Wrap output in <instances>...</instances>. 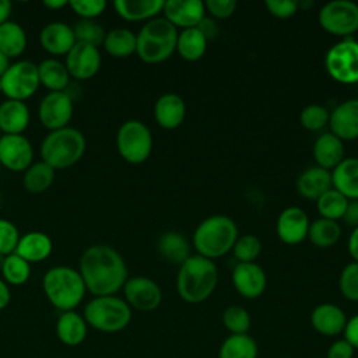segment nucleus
<instances>
[{
	"mask_svg": "<svg viewBox=\"0 0 358 358\" xmlns=\"http://www.w3.org/2000/svg\"><path fill=\"white\" fill-rule=\"evenodd\" d=\"M116 148L126 162L143 164L151 155L152 134L141 120H126L116 133Z\"/></svg>",
	"mask_w": 358,
	"mask_h": 358,
	"instance_id": "nucleus-8",
	"label": "nucleus"
},
{
	"mask_svg": "<svg viewBox=\"0 0 358 358\" xmlns=\"http://www.w3.org/2000/svg\"><path fill=\"white\" fill-rule=\"evenodd\" d=\"M341 295L351 302H358V262H351L344 266L338 278Z\"/></svg>",
	"mask_w": 358,
	"mask_h": 358,
	"instance_id": "nucleus-44",
	"label": "nucleus"
},
{
	"mask_svg": "<svg viewBox=\"0 0 358 358\" xmlns=\"http://www.w3.org/2000/svg\"><path fill=\"white\" fill-rule=\"evenodd\" d=\"M0 169H1V165H0Z\"/></svg>",
	"mask_w": 358,
	"mask_h": 358,
	"instance_id": "nucleus-61",
	"label": "nucleus"
},
{
	"mask_svg": "<svg viewBox=\"0 0 358 358\" xmlns=\"http://www.w3.org/2000/svg\"><path fill=\"white\" fill-rule=\"evenodd\" d=\"M357 42H358V41H357Z\"/></svg>",
	"mask_w": 358,
	"mask_h": 358,
	"instance_id": "nucleus-62",
	"label": "nucleus"
},
{
	"mask_svg": "<svg viewBox=\"0 0 358 358\" xmlns=\"http://www.w3.org/2000/svg\"><path fill=\"white\" fill-rule=\"evenodd\" d=\"M330 133L341 141L358 138V98L345 99L338 103L329 117Z\"/></svg>",
	"mask_w": 358,
	"mask_h": 358,
	"instance_id": "nucleus-19",
	"label": "nucleus"
},
{
	"mask_svg": "<svg viewBox=\"0 0 358 358\" xmlns=\"http://www.w3.org/2000/svg\"><path fill=\"white\" fill-rule=\"evenodd\" d=\"M347 249H348V253L352 257V260L358 262V227L352 228V232L348 236Z\"/></svg>",
	"mask_w": 358,
	"mask_h": 358,
	"instance_id": "nucleus-53",
	"label": "nucleus"
},
{
	"mask_svg": "<svg viewBox=\"0 0 358 358\" xmlns=\"http://www.w3.org/2000/svg\"><path fill=\"white\" fill-rule=\"evenodd\" d=\"M343 336H344L343 338L348 341L352 345V348L357 351L358 350V313L347 319Z\"/></svg>",
	"mask_w": 358,
	"mask_h": 358,
	"instance_id": "nucleus-50",
	"label": "nucleus"
},
{
	"mask_svg": "<svg viewBox=\"0 0 358 358\" xmlns=\"http://www.w3.org/2000/svg\"><path fill=\"white\" fill-rule=\"evenodd\" d=\"M38 76L41 85L48 88L49 92L66 91L71 78L66 64L55 57L45 59L38 64Z\"/></svg>",
	"mask_w": 358,
	"mask_h": 358,
	"instance_id": "nucleus-31",
	"label": "nucleus"
},
{
	"mask_svg": "<svg viewBox=\"0 0 358 358\" xmlns=\"http://www.w3.org/2000/svg\"><path fill=\"white\" fill-rule=\"evenodd\" d=\"M259 345L249 334H229L218 348V358H257Z\"/></svg>",
	"mask_w": 358,
	"mask_h": 358,
	"instance_id": "nucleus-34",
	"label": "nucleus"
},
{
	"mask_svg": "<svg viewBox=\"0 0 358 358\" xmlns=\"http://www.w3.org/2000/svg\"><path fill=\"white\" fill-rule=\"evenodd\" d=\"M347 319L345 312L338 305L330 302L316 305L310 313V324L313 330L326 337L343 334Z\"/></svg>",
	"mask_w": 358,
	"mask_h": 358,
	"instance_id": "nucleus-21",
	"label": "nucleus"
},
{
	"mask_svg": "<svg viewBox=\"0 0 358 358\" xmlns=\"http://www.w3.org/2000/svg\"><path fill=\"white\" fill-rule=\"evenodd\" d=\"M55 173L56 171L46 162L43 161L34 162L24 172L22 185L28 193H32V194L43 193L52 186L55 180Z\"/></svg>",
	"mask_w": 358,
	"mask_h": 358,
	"instance_id": "nucleus-37",
	"label": "nucleus"
},
{
	"mask_svg": "<svg viewBox=\"0 0 358 358\" xmlns=\"http://www.w3.org/2000/svg\"><path fill=\"white\" fill-rule=\"evenodd\" d=\"M197 28H199V31L204 35V38H206L207 41L214 39V38L218 35V32H220V27H218L217 20H214V18L210 17V15H206V17L200 21V24L197 25Z\"/></svg>",
	"mask_w": 358,
	"mask_h": 358,
	"instance_id": "nucleus-51",
	"label": "nucleus"
},
{
	"mask_svg": "<svg viewBox=\"0 0 358 358\" xmlns=\"http://www.w3.org/2000/svg\"><path fill=\"white\" fill-rule=\"evenodd\" d=\"M0 81L1 94H4L7 99L24 102L31 98L41 85L38 64L29 60L14 62L0 77Z\"/></svg>",
	"mask_w": 358,
	"mask_h": 358,
	"instance_id": "nucleus-10",
	"label": "nucleus"
},
{
	"mask_svg": "<svg viewBox=\"0 0 358 358\" xmlns=\"http://www.w3.org/2000/svg\"><path fill=\"white\" fill-rule=\"evenodd\" d=\"M331 187V172L317 165L306 168L296 179L298 193L309 200H317Z\"/></svg>",
	"mask_w": 358,
	"mask_h": 358,
	"instance_id": "nucleus-26",
	"label": "nucleus"
},
{
	"mask_svg": "<svg viewBox=\"0 0 358 358\" xmlns=\"http://www.w3.org/2000/svg\"><path fill=\"white\" fill-rule=\"evenodd\" d=\"M354 354L355 350L348 341H345L344 338H337L329 345L326 358H352Z\"/></svg>",
	"mask_w": 358,
	"mask_h": 358,
	"instance_id": "nucleus-49",
	"label": "nucleus"
},
{
	"mask_svg": "<svg viewBox=\"0 0 358 358\" xmlns=\"http://www.w3.org/2000/svg\"><path fill=\"white\" fill-rule=\"evenodd\" d=\"M164 0H116L113 8L126 21H150L164 8Z\"/></svg>",
	"mask_w": 358,
	"mask_h": 358,
	"instance_id": "nucleus-29",
	"label": "nucleus"
},
{
	"mask_svg": "<svg viewBox=\"0 0 358 358\" xmlns=\"http://www.w3.org/2000/svg\"><path fill=\"white\" fill-rule=\"evenodd\" d=\"M42 4L49 10H60L69 6V1L67 0H45Z\"/></svg>",
	"mask_w": 358,
	"mask_h": 358,
	"instance_id": "nucleus-56",
	"label": "nucleus"
},
{
	"mask_svg": "<svg viewBox=\"0 0 358 358\" xmlns=\"http://www.w3.org/2000/svg\"><path fill=\"white\" fill-rule=\"evenodd\" d=\"M341 220L351 228L358 227V200H348L347 208Z\"/></svg>",
	"mask_w": 358,
	"mask_h": 358,
	"instance_id": "nucleus-52",
	"label": "nucleus"
},
{
	"mask_svg": "<svg viewBox=\"0 0 358 358\" xmlns=\"http://www.w3.org/2000/svg\"><path fill=\"white\" fill-rule=\"evenodd\" d=\"M222 324L229 334H246L250 329L252 319L243 306L231 305L222 312Z\"/></svg>",
	"mask_w": 358,
	"mask_h": 358,
	"instance_id": "nucleus-41",
	"label": "nucleus"
},
{
	"mask_svg": "<svg viewBox=\"0 0 358 358\" xmlns=\"http://www.w3.org/2000/svg\"><path fill=\"white\" fill-rule=\"evenodd\" d=\"M88 324L83 316L77 310L60 312L55 331L59 341L67 347H77L83 344L88 334Z\"/></svg>",
	"mask_w": 358,
	"mask_h": 358,
	"instance_id": "nucleus-23",
	"label": "nucleus"
},
{
	"mask_svg": "<svg viewBox=\"0 0 358 358\" xmlns=\"http://www.w3.org/2000/svg\"><path fill=\"white\" fill-rule=\"evenodd\" d=\"M69 6L81 20H95L105 11L106 1L105 0H73V1H69Z\"/></svg>",
	"mask_w": 358,
	"mask_h": 358,
	"instance_id": "nucleus-46",
	"label": "nucleus"
},
{
	"mask_svg": "<svg viewBox=\"0 0 358 358\" xmlns=\"http://www.w3.org/2000/svg\"><path fill=\"white\" fill-rule=\"evenodd\" d=\"M53 250L50 236L42 231H31L20 236L15 252L24 260L31 263H41L46 260Z\"/></svg>",
	"mask_w": 358,
	"mask_h": 358,
	"instance_id": "nucleus-24",
	"label": "nucleus"
},
{
	"mask_svg": "<svg viewBox=\"0 0 358 358\" xmlns=\"http://www.w3.org/2000/svg\"><path fill=\"white\" fill-rule=\"evenodd\" d=\"M76 41L80 43L91 45L99 49L101 45H103L106 31L101 24H98L95 20H78L76 25L73 27Z\"/></svg>",
	"mask_w": 358,
	"mask_h": 358,
	"instance_id": "nucleus-40",
	"label": "nucleus"
},
{
	"mask_svg": "<svg viewBox=\"0 0 358 358\" xmlns=\"http://www.w3.org/2000/svg\"><path fill=\"white\" fill-rule=\"evenodd\" d=\"M42 289L50 305L60 312L76 310L87 294L80 271L70 266L49 268L42 278Z\"/></svg>",
	"mask_w": 358,
	"mask_h": 358,
	"instance_id": "nucleus-3",
	"label": "nucleus"
},
{
	"mask_svg": "<svg viewBox=\"0 0 358 358\" xmlns=\"http://www.w3.org/2000/svg\"><path fill=\"white\" fill-rule=\"evenodd\" d=\"M206 13L210 14L214 20L229 18L236 10L235 0H207L204 1Z\"/></svg>",
	"mask_w": 358,
	"mask_h": 358,
	"instance_id": "nucleus-47",
	"label": "nucleus"
},
{
	"mask_svg": "<svg viewBox=\"0 0 358 358\" xmlns=\"http://www.w3.org/2000/svg\"><path fill=\"white\" fill-rule=\"evenodd\" d=\"M330 112L326 106L319 103L306 105L299 115V122L303 129L309 131H319L329 124Z\"/></svg>",
	"mask_w": 358,
	"mask_h": 358,
	"instance_id": "nucleus-43",
	"label": "nucleus"
},
{
	"mask_svg": "<svg viewBox=\"0 0 358 358\" xmlns=\"http://www.w3.org/2000/svg\"><path fill=\"white\" fill-rule=\"evenodd\" d=\"M39 43L43 50L53 56H66L77 41L73 27L62 21H53L41 29Z\"/></svg>",
	"mask_w": 358,
	"mask_h": 358,
	"instance_id": "nucleus-20",
	"label": "nucleus"
},
{
	"mask_svg": "<svg viewBox=\"0 0 358 358\" xmlns=\"http://www.w3.org/2000/svg\"><path fill=\"white\" fill-rule=\"evenodd\" d=\"M331 183L348 200H358V158H344L331 171Z\"/></svg>",
	"mask_w": 358,
	"mask_h": 358,
	"instance_id": "nucleus-28",
	"label": "nucleus"
},
{
	"mask_svg": "<svg viewBox=\"0 0 358 358\" xmlns=\"http://www.w3.org/2000/svg\"><path fill=\"white\" fill-rule=\"evenodd\" d=\"M11 301L10 285L0 277V310L6 309Z\"/></svg>",
	"mask_w": 358,
	"mask_h": 358,
	"instance_id": "nucleus-54",
	"label": "nucleus"
},
{
	"mask_svg": "<svg viewBox=\"0 0 358 358\" xmlns=\"http://www.w3.org/2000/svg\"><path fill=\"white\" fill-rule=\"evenodd\" d=\"M262 242L256 235L245 234L236 238L232 253L238 263H253L262 253Z\"/></svg>",
	"mask_w": 358,
	"mask_h": 358,
	"instance_id": "nucleus-42",
	"label": "nucleus"
},
{
	"mask_svg": "<svg viewBox=\"0 0 358 358\" xmlns=\"http://www.w3.org/2000/svg\"><path fill=\"white\" fill-rule=\"evenodd\" d=\"M78 271L94 296L116 295L129 278L123 256L109 245H92L80 257Z\"/></svg>",
	"mask_w": 358,
	"mask_h": 358,
	"instance_id": "nucleus-1",
	"label": "nucleus"
},
{
	"mask_svg": "<svg viewBox=\"0 0 358 358\" xmlns=\"http://www.w3.org/2000/svg\"><path fill=\"white\" fill-rule=\"evenodd\" d=\"M313 159L317 166L333 171L344 159V141L333 133H322L313 143Z\"/></svg>",
	"mask_w": 358,
	"mask_h": 358,
	"instance_id": "nucleus-25",
	"label": "nucleus"
},
{
	"mask_svg": "<svg viewBox=\"0 0 358 358\" xmlns=\"http://www.w3.org/2000/svg\"><path fill=\"white\" fill-rule=\"evenodd\" d=\"M0 271H1V278L8 285L18 287L25 284L29 280L31 264L17 253H11L3 257Z\"/></svg>",
	"mask_w": 358,
	"mask_h": 358,
	"instance_id": "nucleus-38",
	"label": "nucleus"
},
{
	"mask_svg": "<svg viewBox=\"0 0 358 358\" xmlns=\"http://www.w3.org/2000/svg\"><path fill=\"white\" fill-rule=\"evenodd\" d=\"M29 120L31 115L25 102L6 99L0 103V130L3 134H22Z\"/></svg>",
	"mask_w": 358,
	"mask_h": 358,
	"instance_id": "nucleus-27",
	"label": "nucleus"
},
{
	"mask_svg": "<svg viewBox=\"0 0 358 358\" xmlns=\"http://www.w3.org/2000/svg\"><path fill=\"white\" fill-rule=\"evenodd\" d=\"M85 147L84 134L78 129L67 126L45 136L41 143V157L55 171L66 169L83 158Z\"/></svg>",
	"mask_w": 358,
	"mask_h": 358,
	"instance_id": "nucleus-6",
	"label": "nucleus"
},
{
	"mask_svg": "<svg viewBox=\"0 0 358 358\" xmlns=\"http://www.w3.org/2000/svg\"><path fill=\"white\" fill-rule=\"evenodd\" d=\"M0 94H1V81H0Z\"/></svg>",
	"mask_w": 358,
	"mask_h": 358,
	"instance_id": "nucleus-58",
	"label": "nucleus"
},
{
	"mask_svg": "<svg viewBox=\"0 0 358 358\" xmlns=\"http://www.w3.org/2000/svg\"><path fill=\"white\" fill-rule=\"evenodd\" d=\"M309 225L308 214L301 207L291 206L280 213L275 231L280 241L285 245H298L308 238Z\"/></svg>",
	"mask_w": 358,
	"mask_h": 358,
	"instance_id": "nucleus-17",
	"label": "nucleus"
},
{
	"mask_svg": "<svg viewBox=\"0 0 358 358\" xmlns=\"http://www.w3.org/2000/svg\"><path fill=\"white\" fill-rule=\"evenodd\" d=\"M102 57L98 48L77 42L73 49L66 55V69L71 78L90 80L101 69Z\"/></svg>",
	"mask_w": 358,
	"mask_h": 358,
	"instance_id": "nucleus-15",
	"label": "nucleus"
},
{
	"mask_svg": "<svg viewBox=\"0 0 358 358\" xmlns=\"http://www.w3.org/2000/svg\"><path fill=\"white\" fill-rule=\"evenodd\" d=\"M347 204H348V199L344 197L340 192H337L333 187L326 193H323L316 200V208L320 217L333 220V221H338L343 218Z\"/></svg>",
	"mask_w": 358,
	"mask_h": 358,
	"instance_id": "nucleus-39",
	"label": "nucleus"
},
{
	"mask_svg": "<svg viewBox=\"0 0 358 358\" xmlns=\"http://www.w3.org/2000/svg\"><path fill=\"white\" fill-rule=\"evenodd\" d=\"M178 34V28L166 18L155 17L147 21L136 34V55L148 64L162 63L176 52Z\"/></svg>",
	"mask_w": 358,
	"mask_h": 358,
	"instance_id": "nucleus-5",
	"label": "nucleus"
},
{
	"mask_svg": "<svg viewBox=\"0 0 358 358\" xmlns=\"http://www.w3.org/2000/svg\"><path fill=\"white\" fill-rule=\"evenodd\" d=\"M74 105L71 96L66 91L48 92L38 108V117L41 124L49 131L59 130L69 126L73 117Z\"/></svg>",
	"mask_w": 358,
	"mask_h": 358,
	"instance_id": "nucleus-12",
	"label": "nucleus"
},
{
	"mask_svg": "<svg viewBox=\"0 0 358 358\" xmlns=\"http://www.w3.org/2000/svg\"><path fill=\"white\" fill-rule=\"evenodd\" d=\"M320 27L336 36L348 38L358 31V4L351 0H333L319 11Z\"/></svg>",
	"mask_w": 358,
	"mask_h": 358,
	"instance_id": "nucleus-11",
	"label": "nucleus"
},
{
	"mask_svg": "<svg viewBox=\"0 0 358 358\" xmlns=\"http://www.w3.org/2000/svg\"><path fill=\"white\" fill-rule=\"evenodd\" d=\"M0 206H1V196H0Z\"/></svg>",
	"mask_w": 358,
	"mask_h": 358,
	"instance_id": "nucleus-60",
	"label": "nucleus"
},
{
	"mask_svg": "<svg viewBox=\"0 0 358 358\" xmlns=\"http://www.w3.org/2000/svg\"><path fill=\"white\" fill-rule=\"evenodd\" d=\"M124 301L131 309L140 312H152L162 302V291L159 285L150 277H129L123 285Z\"/></svg>",
	"mask_w": 358,
	"mask_h": 358,
	"instance_id": "nucleus-13",
	"label": "nucleus"
},
{
	"mask_svg": "<svg viewBox=\"0 0 358 358\" xmlns=\"http://www.w3.org/2000/svg\"><path fill=\"white\" fill-rule=\"evenodd\" d=\"M154 117L162 129L173 130L179 127L186 117V103L183 98L173 92L162 94L155 101Z\"/></svg>",
	"mask_w": 358,
	"mask_h": 358,
	"instance_id": "nucleus-22",
	"label": "nucleus"
},
{
	"mask_svg": "<svg viewBox=\"0 0 358 358\" xmlns=\"http://www.w3.org/2000/svg\"><path fill=\"white\" fill-rule=\"evenodd\" d=\"M238 227L228 215H211L203 220L193 232V248L196 255L215 260L225 256L234 248Z\"/></svg>",
	"mask_w": 358,
	"mask_h": 358,
	"instance_id": "nucleus-4",
	"label": "nucleus"
},
{
	"mask_svg": "<svg viewBox=\"0 0 358 358\" xmlns=\"http://www.w3.org/2000/svg\"><path fill=\"white\" fill-rule=\"evenodd\" d=\"M13 4L8 0H0V25L10 21Z\"/></svg>",
	"mask_w": 358,
	"mask_h": 358,
	"instance_id": "nucleus-55",
	"label": "nucleus"
},
{
	"mask_svg": "<svg viewBox=\"0 0 358 358\" xmlns=\"http://www.w3.org/2000/svg\"><path fill=\"white\" fill-rule=\"evenodd\" d=\"M102 46L112 57L124 59L136 53L137 36L127 28H113L106 32Z\"/></svg>",
	"mask_w": 358,
	"mask_h": 358,
	"instance_id": "nucleus-33",
	"label": "nucleus"
},
{
	"mask_svg": "<svg viewBox=\"0 0 358 358\" xmlns=\"http://www.w3.org/2000/svg\"><path fill=\"white\" fill-rule=\"evenodd\" d=\"M264 6L271 15L281 20L291 18L299 10L298 1L295 0H267Z\"/></svg>",
	"mask_w": 358,
	"mask_h": 358,
	"instance_id": "nucleus-48",
	"label": "nucleus"
},
{
	"mask_svg": "<svg viewBox=\"0 0 358 358\" xmlns=\"http://www.w3.org/2000/svg\"><path fill=\"white\" fill-rule=\"evenodd\" d=\"M34 164V148L24 134L0 137V165L11 172H25Z\"/></svg>",
	"mask_w": 358,
	"mask_h": 358,
	"instance_id": "nucleus-14",
	"label": "nucleus"
},
{
	"mask_svg": "<svg viewBox=\"0 0 358 358\" xmlns=\"http://www.w3.org/2000/svg\"><path fill=\"white\" fill-rule=\"evenodd\" d=\"M88 327L101 333H119L131 320V308L117 295H102L90 299L83 310Z\"/></svg>",
	"mask_w": 358,
	"mask_h": 358,
	"instance_id": "nucleus-7",
	"label": "nucleus"
},
{
	"mask_svg": "<svg viewBox=\"0 0 358 358\" xmlns=\"http://www.w3.org/2000/svg\"><path fill=\"white\" fill-rule=\"evenodd\" d=\"M25 29L14 21H7L0 25V52L10 60L20 57L27 49Z\"/></svg>",
	"mask_w": 358,
	"mask_h": 358,
	"instance_id": "nucleus-32",
	"label": "nucleus"
},
{
	"mask_svg": "<svg viewBox=\"0 0 358 358\" xmlns=\"http://www.w3.org/2000/svg\"><path fill=\"white\" fill-rule=\"evenodd\" d=\"M157 249L164 260L178 266L192 256L189 241L178 231H166L161 234L157 242Z\"/></svg>",
	"mask_w": 358,
	"mask_h": 358,
	"instance_id": "nucleus-30",
	"label": "nucleus"
},
{
	"mask_svg": "<svg viewBox=\"0 0 358 358\" xmlns=\"http://www.w3.org/2000/svg\"><path fill=\"white\" fill-rule=\"evenodd\" d=\"M218 284V268L214 260L192 255L178 270L176 291L186 303H201L208 299Z\"/></svg>",
	"mask_w": 358,
	"mask_h": 358,
	"instance_id": "nucleus-2",
	"label": "nucleus"
},
{
	"mask_svg": "<svg viewBox=\"0 0 358 358\" xmlns=\"http://www.w3.org/2000/svg\"><path fill=\"white\" fill-rule=\"evenodd\" d=\"M20 236L21 235L14 222L6 218H0V256L14 253Z\"/></svg>",
	"mask_w": 358,
	"mask_h": 358,
	"instance_id": "nucleus-45",
	"label": "nucleus"
},
{
	"mask_svg": "<svg viewBox=\"0 0 358 358\" xmlns=\"http://www.w3.org/2000/svg\"><path fill=\"white\" fill-rule=\"evenodd\" d=\"M232 285L241 296L246 299H256L266 291V271L256 262L236 263L232 270Z\"/></svg>",
	"mask_w": 358,
	"mask_h": 358,
	"instance_id": "nucleus-16",
	"label": "nucleus"
},
{
	"mask_svg": "<svg viewBox=\"0 0 358 358\" xmlns=\"http://www.w3.org/2000/svg\"><path fill=\"white\" fill-rule=\"evenodd\" d=\"M327 74L340 84H358V42L344 38L334 43L324 56Z\"/></svg>",
	"mask_w": 358,
	"mask_h": 358,
	"instance_id": "nucleus-9",
	"label": "nucleus"
},
{
	"mask_svg": "<svg viewBox=\"0 0 358 358\" xmlns=\"http://www.w3.org/2000/svg\"><path fill=\"white\" fill-rule=\"evenodd\" d=\"M11 64V62H10V59L4 55V53H1L0 52V77L4 74V71L8 69V66Z\"/></svg>",
	"mask_w": 358,
	"mask_h": 358,
	"instance_id": "nucleus-57",
	"label": "nucleus"
},
{
	"mask_svg": "<svg viewBox=\"0 0 358 358\" xmlns=\"http://www.w3.org/2000/svg\"><path fill=\"white\" fill-rule=\"evenodd\" d=\"M208 41L199 31V28H187L182 29L178 34L176 41V52L183 60L196 62L200 60L207 50Z\"/></svg>",
	"mask_w": 358,
	"mask_h": 358,
	"instance_id": "nucleus-35",
	"label": "nucleus"
},
{
	"mask_svg": "<svg viewBox=\"0 0 358 358\" xmlns=\"http://www.w3.org/2000/svg\"><path fill=\"white\" fill-rule=\"evenodd\" d=\"M341 236V225L337 221L327 218H317L309 225L308 239L310 243L320 249L334 246Z\"/></svg>",
	"mask_w": 358,
	"mask_h": 358,
	"instance_id": "nucleus-36",
	"label": "nucleus"
},
{
	"mask_svg": "<svg viewBox=\"0 0 358 358\" xmlns=\"http://www.w3.org/2000/svg\"><path fill=\"white\" fill-rule=\"evenodd\" d=\"M164 18L175 28H196L206 17L204 1L201 0H168L164 3Z\"/></svg>",
	"mask_w": 358,
	"mask_h": 358,
	"instance_id": "nucleus-18",
	"label": "nucleus"
},
{
	"mask_svg": "<svg viewBox=\"0 0 358 358\" xmlns=\"http://www.w3.org/2000/svg\"><path fill=\"white\" fill-rule=\"evenodd\" d=\"M1 136H3V133H1V130H0V137H1Z\"/></svg>",
	"mask_w": 358,
	"mask_h": 358,
	"instance_id": "nucleus-59",
	"label": "nucleus"
}]
</instances>
